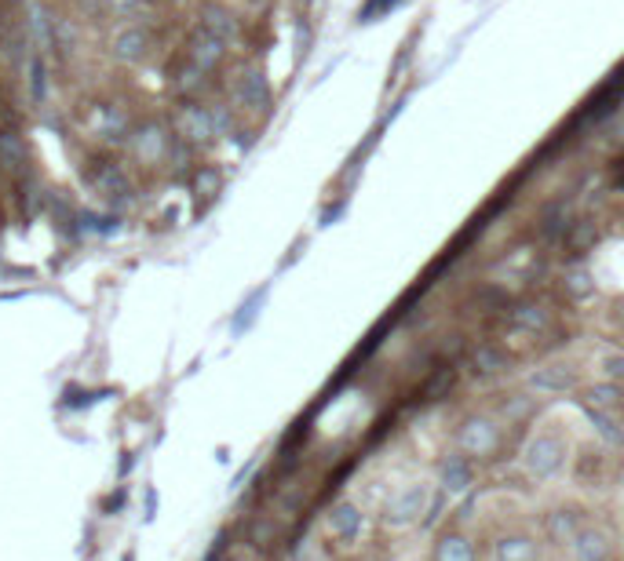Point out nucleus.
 <instances>
[{"label": "nucleus", "mask_w": 624, "mask_h": 561, "mask_svg": "<svg viewBox=\"0 0 624 561\" xmlns=\"http://www.w3.org/2000/svg\"><path fill=\"white\" fill-rule=\"evenodd\" d=\"M599 368H603V376H607L610 383H621L624 386V350H610V354H603Z\"/></svg>", "instance_id": "nucleus-23"}, {"label": "nucleus", "mask_w": 624, "mask_h": 561, "mask_svg": "<svg viewBox=\"0 0 624 561\" xmlns=\"http://www.w3.org/2000/svg\"><path fill=\"white\" fill-rule=\"evenodd\" d=\"M508 368V350L497 343H482L471 350V372L475 376H497Z\"/></svg>", "instance_id": "nucleus-13"}, {"label": "nucleus", "mask_w": 624, "mask_h": 561, "mask_svg": "<svg viewBox=\"0 0 624 561\" xmlns=\"http://www.w3.org/2000/svg\"><path fill=\"white\" fill-rule=\"evenodd\" d=\"M183 135H190V139H205V135H212L216 132V121H212V113L209 110H201V106H190V110H183Z\"/></svg>", "instance_id": "nucleus-17"}, {"label": "nucleus", "mask_w": 624, "mask_h": 561, "mask_svg": "<svg viewBox=\"0 0 624 561\" xmlns=\"http://www.w3.org/2000/svg\"><path fill=\"white\" fill-rule=\"evenodd\" d=\"M596 241H599V227H596L592 219L570 223V230H566V249H570V252H588Z\"/></svg>", "instance_id": "nucleus-18"}, {"label": "nucleus", "mask_w": 624, "mask_h": 561, "mask_svg": "<svg viewBox=\"0 0 624 561\" xmlns=\"http://www.w3.org/2000/svg\"><path fill=\"white\" fill-rule=\"evenodd\" d=\"M497 445H500V427H497V419H490V416H468V419L457 427V452H464L468 460L493 456Z\"/></svg>", "instance_id": "nucleus-3"}, {"label": "nucleus", "mask_w": 624, "mask_h": 561, "mask_svg": "<svg viewBox=\"0 0 624 561\" xmlns=\"http://www.w3.org/2000/svg\"><path fill=\"white\" fill-rule=\"evenodd\" d=\"M585 412H588L592 427L599 430V438H607L610 445H621V441H624V430L618 427V419H614L610 412H603V408H588V405H585Z\"/></svg>", "instance_id": "nucleus-21"}, {"label": "nucleus", "mask_w": 624, "mask_h": 561, "mask_svg": "<svg viewBox=\"0 0 624 561\" xmlns=\"http://www.w3.org/2000/svg\"><path fill=\"white\" fill-rule=\"evenodd\" d=\"M223 44L227 40H220V37H212V33H198L194 37V48H190V62L201 69V73H209V69H216L220 62H223Z\"/></svg>", "instance_id": "nucleus-10"}, {"label": "nucleus", "mask_w": 624, "mask_h": 561, "mask_svg": "<svg viewBox=\"0 0 624 561\" xmlns=\"http://www.w3.org/2000/svg\"><path fill=\"white\" fill-rule=\"evenodd\" d=\"M566 456H570V445L563 434L555 430H537L526 438L522 452H519V463L526 471L530 482H552L563 467H566Z\"/></svg>", "instance_id": "nucleus-1"}, {"label": "nucleus", "mask_w": 624, "mask_h": 561, "mask_svg": "<svg viewBox=\"0 0 624 561\" xmlns=\"http://www.w3.org/2000/svg\"><path fill=\"white\" fill-rule=\"evenodd\" d=\"M581 533V511L577 507H559L548 514V525H544V536L552 547H570Z\"/></svg>", "instance_id": "nucleus-8"}, {"label": "nucleus", "mask_w": 624, "mask_h": 561, "mask_svg": "<svg viewBox=\"0 0 624 561\" xmlns=\"http://www.w3.org/2000/svg\"><path fill=\"white\" fill-rule=\"evenodd\" d=\"M361 525H365V514H361V507L350 503V500H339V503L328 511V529H332V536L343 540V544L358 540V536H361Z\"/></svg>", "instance_id": "nucleus-7"}, {"label": "nucleus", "mask_w": 624, "mask_h": 561, "mask_svg": "<svg viewBox=\"0 0 624 561\" xmlns=\"http://www.w3.org/2000/svg\"><path fill=\"white\" fill-rule=\"evenodd\" d=\"M431 503H435V482L413 478V482H405V485L387 500V507H383V525L394 529V533H405V529H413V525H420V522L427 518Z\"/></svg>", "instance_id": "nucleus-2"}, {"label": "nucleus", "mask_w": 624, "mask_h": 561, "mask_svg": "<svg viewBox=\"0 0 624 561\" xmlns=\"http://www.w3.org/2000/svg\"><path fill=\"white\" fill-rule=\"evenodd\" d=\"M453 383H457V368H453V365H442V368H435V376L427 379V386H424V397H431V401H435V397H442V394H446Z\"/></svg>", "instance_id": "nucleus-22"}, {"label": "nucleus", "mask_w": 624, "mask_h": 561, "mask_svg": "<svg viewBox=\"0 0 624 561\" xmlns=\"http://www.w3.org/2000/svg\"><path fill=\"white\" fill-rule=\"evenodd\" d=\"M143 51H146V37H143V29L128 26V29H121V33L113 37V55H117L121 62H139V58H143Z\"/></svg>", "instance_id": "nucleus-14"}, {"label": "nucleus", "mask_w": 624, "mask_h": 561, "mask_svg": "<svg viewBox=\"0 0 624 561\" xmlns=\"http://www.w3.org/2000/svg\"><path fill=\"white\" fill-rule=\"evenodd\" d=\"M537 394H570V390H577V383H581V376H577V368H570V365H541L537 372H530V379H526Z\"/></svg>", "instance_id": "nucleus-4"}, {"label": "nucleus", "mask_w": 624, "mask_h": 561, "mask_svg": "<svg viewBox=\"0 0 624 561\" xmlns=\"http://www.w3.org/2000/svg\"><path fill=\"white\" fill-rule=\"evenodd\" d=\"M563 291H566V299H574V302H588V299L596 295V278H592L585 267H577V270H570V274L563 278Z\"/></svg>", "instance_id": "nucleus-16"}, {"label": "nucleus", "mask_w": 624, "mask_h": 561, "mask_svg": "<svg viewBox=\"0 0 624 561\" xmlns=\"http://www.w3.org/2000/svg\"><path fill=\"white\" fill-rule=\"evenodd\" d=\"M618 401H621V383H610V379H607V383H596V386L585 390V405H588V408L614 412Z\"/></svg>", "instance_id": "nucleus-15"}, {"label": "nucleus", "mask_w": 624, "mask_h": 561, "mask_svg": "<svg viewBox=\"0 0 624 561\" xmlns=\"http://www.w3.org/2000/svg\"><path fill=\"white\" fill-rule=\"evenodd\" d=\"M242 99H245V106H253V110H267V102H271L267 80H264L260 73H245V77H242Z\"/></svg>", "instance_id": "nucleus-20"}, {"label": "nucleus", "mask_w": 624, "mask_h": 561, "mask_svg": "<svg viewBox=\"0 0 624 561\" xmlns=\"http://www.w3.org/2000/svg\"><path fill=\"white\" fill-rule=\"evenodd\" d=\"M402 0H365L361 7H358V22H376L380 15H387V11H394Z\"/></svg>", "instance_id": "nucleus-24"}, {"label": "nucleus", "mask_w": 624, "mask_h": 561, "mask_svg": "<svg viewBox=\"0 0 624 561\" xmlns=\"http://www.w3.org/2000/svg\"><path fill=\"white\" fill-rule=\"evenodd\" d=\"M493 561H541V544L530 533H508L493 544Z\"/></svg>", "instance_id": "nucleus-9"}, {"label": "nucleus", "mask_w": 624, "mask_h": 561, "mask_svg": "<svg viewBox=\"0 0 624 561\" xmlns=\"http://www.w3.org/2000/svg\"><path fill=\"white\" fill-rule=\"evenodd\" d=\"M201 29L212 33V37H220V40H231L234 37V18L223 7H205L201 11Z\"/></svg>", "instance_id": "nucleus-19"}, {"label": "nucleus", "mask_w": 624, "mask_h": 561, "mask_svg": "<svg viewBox=\"0 0 624 561\" xmlns=\"http://www.w3.org/2000/svg\"><path fill=\"white\" fill-rule=\"evenodd\" d=\"M548 324H552V310L541 306V302H522V306L511 310V328H519V332L537 335V332H544Z\"/></svg>", "instance_id": "nucleus-12"}, {"label": "nucleus", "mask_w": 624, "mask_h": 561, "mask_svg": "<svg viewBox=\"0 0 624 561\" xmlns=\"http://www.w3.org/2000/svg\"><path fill=\"white\" fill-rule=\"evenodd\" d=\"M431 561H475V544L464 536V533H442Z\"/></svg>", "instance_id": "nucleus-11"}, {"label": "nucleus", "mask_w": 624, "mask_h": 561, "mask_svg": "<svg viewBox=\"0 0 624 561\" xmlns=\"http://www.w3.org/2000/svg\"><path fill=\"white\" fill-rule=\"evenodd\" d=\"M574 561H614V544L607 529H581L577 540L570 544Z\"/></svg>", "instance_id": "nucleus-6"}, {"label": "nucleus", "mask_w": 624, "mask_h": 561, "mask_svg": "<svg viewBox=\"0 0 624 561\" xmlns=\"http://www.w3.org/2000/svg\"><path fill=\"white\" fill-rule=\"evenodd\" d=\"M438 485H442L446 496H464V492H471V485H475V467H471V460H468L464 452L442 460V467H438Z\"/></svg>", "instance_id": "nucleus-5"}]
</instances>
